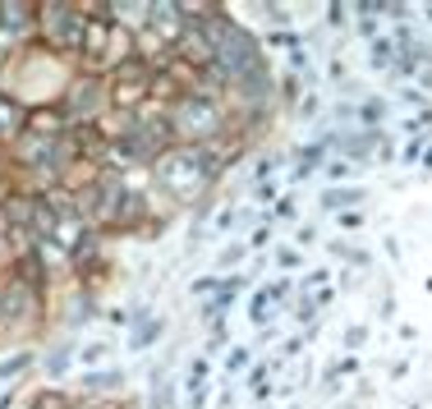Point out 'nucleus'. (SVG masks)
<instances>
[{
  "instance_id": "obj_1",
  "label": "nucleus",
  "mask_w": 432,
  "mask_h": 409,
  "mask_svg": "<svg viewBox=\"0 0 432 409\" xmlns=\"http://www.w3.org/2000/svg\"><path fill=\"white\" fill-rule=\"evenodd\" d=\"M359 198V189H331V194H322V202L326 207H340V202H355Z\"/></svg>"
}]
</instances>
